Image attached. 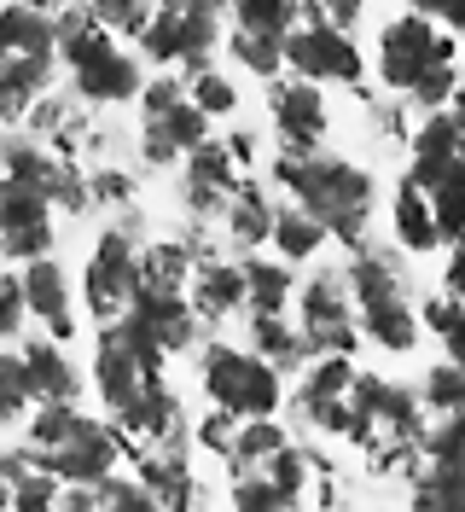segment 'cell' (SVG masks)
<instances>
[{"label":"cell","mask_w":465,"mask_h":512,"mask_svg":"<svg viewBox=\"0 0 465 512\" xmlns=\"http://www.w3.org/2000/svg\"><path fill=\"white\" fill-rule=\"evenodd\" d=\"M279 192H291L314 222L332 233V245L343 251H361L372 227V204H378V187H372V169H361L355 158H338V152H274L268 163Z\"/></svg>","instance_id":"cell-1"},{"label":"cell","mask_w":465,"mask_h":512,"mask_svg":"<svg viewBox=\"0 0 465 512\" xmlns=\"http://www.w3.org/2000/svg\"><path fill=\"white\" fill-rule=\"evenodd\" d=\"M59 18V64L70 76V94L82 105H128L146 88V59L128 53L123 35H111L93 18L88 0H70Z\"/></svg>","instance_id":"cell-2"},{"label":"cell","mask_w":465,"mask_h":512,"mask_svg":"<svg viewBox=\"0 0 465 512\" xmlns=\"http://www.w3.org/2000/svg\"><path fill=\"white\" fill-rule=\"evenodd\" d=\"M140 251H146V216H134V204L111 227L93 233L82 280H76V297H82V309H88L93 326L128 315L134 286H140Z\"/></svg>","instance_id":"cell-3"},{"label":"cell","mask_w":465,"mask_h":512,"mask_svg":"<svg viewBox=\"0 0 465 512\" xmlns=\"http://www.w3.org/2000/svg\"><path fill=\"white\" fill-rule=\"evenodd\" d=\"M163 361H169V355L157 350V338L146 326H134L128 315L93 326V373L88 379H93L99 408H105V414H123L146 384L163 379Z\"/></svg>","instance_id":"cell-4"},{"label":"cell","mask_w":465,"mask_h":512,"mask_svg":"<svg viewBox=\"0 0 465 512\" xmlns=\"http://www.w3.org/2000/svg\"><path fill=\"white\" fill-rule=\"evenodd\" d=\"M372 64H378V82L396 99H407L419 82H431L442 70L460 64V41L442 30L436 18H419V12H402L378 30V47H372Z\"/></svg>","instance_id":"cell-5"},{"label":"cell","mask_w":465,"mask_h":512,"mask_svg":"<svg viewBox=\"0 0 465 512\" xmlns=\"http://www.w3.org/2000/svg\"><path fill=\"white\" fill-rule=\"evenodd\" d=\"M204 396H210V408H227L233 419H268L285 408V373L250 344L245 350L210 344L204 350Z\"/></svg>","instance_id":"cell-6"},{"label":"cell","mask_w":465,"mask_h":512,"mask_svg":"<svg viewBox=\"0 0 465 512\" xmlns=\"http://www.w3.org/2000/svg\"><path fill=\"white\" fill-rule=\"evenodd\" d=\"M285 70L297 82H314V88H361L367 53H361V41L349 30L303 18L297 30L285 35Z\"/></svg>","instance_id":"cell-7"},{"label":"cell","mask_w":465,"mask_h":512,"mask_svg":"<svg viewBox=\"0 0 465 512\" xmlns=\"http://www.w3.org/2000/svg\"><path fill=\"white\" fill-rule=\"evenodd\" d=\"M291 303H297V332L309 355H355L361 326H355V297L343 274H309Z\"/></svg>","instance_id":"cell-8"},{"label":"cell","mask_w":465,"mask_h":512,"mask_svg":"<svg viewBox=\"0 0 465 512\" xmlns=\"http://www.w3.org/2000/svg\"><path fill=\"white\" fill-rule=\"evenodd\" d=\"M53 227H59V210L47 192L0 175V262L24 268L35 256H53V239H59Z\"/></svg>","instance_id":"cell-9"},{"label":"cell","mask_w":465,"mask_h":512,"mask_svg":"<svg viewBox=\"0 0 465 512\" xmlns=\"http://www.w3.org/2000/svg\"><path fill=\"white\" fill-rule=\"evenodd\" d=\"M268 123L279 134V152H326V134H332V105H326V88L314 82H297V76H274L268 82Z\"/></svg>","instance_id":"cell-10"},{"label":"cell","mask_w":465,"mask_h":512,"mask_svg":"<svg viewBox=\"0 0 465 512\" xmlns=\"http://www.w3.org/2000/svg\"><path fill=\"white\" fill-rule=\"evenodd\" d=\"M123 454H128L123 431H117L111 419H88L82 414V425H76L59 448L41 454V466H47L59 483H88L93 489V483H105L117 466H123Z\"/></svg>","instance_id":"cell-11"},{"label":"cell","mask_w":465,"mask_h":512,"mask_svg":"<svg viewBox=\"0 0 465 512\" xmlns=\"http://www.w3.org/2000/svg\"><path fill=\"white\" fill-rule=\"evenodd\" d=\"M128 320H134V326H146V332L157 338V350H163V355L192 350V344H198V326H204L186 291H175V286H152V280H140V286H134Z\"/></svg>","instance_id":"cell-12"},{"label":"cell","mask_w":465,"mask_h":512,"mask_svg":"<svg viewBox=\"0 0 465 512\" xmlns=\"http://www.w3.org/2000/svg\"><path fill=\"white\" fill-rule=\"evenodd\" d=\"M24 274V297H30V320L47 332V338H59V344H70L76 338V280L64 274L59 256H35V262H24L18 268Z\"/></svg>","instance_id":"cell-13"},{"label":"cell","mask_w":465,"mask_h":512,"mask_svg":"<svg viewBox=\"0 0 465 512\" xmlns=\"http://www.w3.org/2000/svg\"><path fill=\"white\" fill-rule=\"evenodd\" d=\"M0 59L59 64V18L47 6H35V0H6L0 6Z\"/></svg>","instance_id":"cell-14"},{"label":"cell","mask_w":465,"mask_h":512,"mask_svg":"<svg viewBox=\"0 0 465 512\" xmlns=\"http://www.w3.org/2000/svg\"><path fill=\"white\" fill-rule=\"evenodd\" d=\"M274 210H279V198L262 181H239V187L227 192V210H221V239L233 245V251H262L268 245V233H274Z\"/></svg>","instance_id":"cell-15"},{"label":"cell","mask_w":465,"mask_h":512,"mask_svg":"<svg viewBox=\"0 0 465 512\" xmlns=\"http://www.w3.org/2000/svg\"><path fill=\"white\" fill-rule=\"evenodd\" d=\"M407 175L425 187L431 198V216L442 245H460L465 239V152L460 158H442V163H407Z\"/></svg>","instance_id":"cell-16"},{"label":"cell","mask_w":465,"mask_h":512,"mask_svg":"<svg viewBox=\"0 0 465 512\" xmlns=\"http://www.w3.org/2000/svg\"><path fill=\"white\" fill-rule=\"evenodd\" d=\"M355 326H361L367 344H378V350H390V355H407L413 344H419V332H425L407 291H384V297L355 303Z\"/></svg>","instance_id":"cell-17"},{"label":"cell","mask_w":465,"mask_h":512,"mask_svg":"<svg viewBox=\"0 0 465 512\" xmlns=\"http://www.w3.org/2000/svg\"><path fill=\"white\" fill-rule=\"evenodd\" d=\"M186 297H192V309L198 320H233L245 309V262H233V256H210V262H198L192 268V280H186Z\"/></svg>","instance_id":"cell-18"},{"label":"cell","mask_w":465,"mask_h":512,"mask_svg":"<svg viewBox=\"0 0 465 512\" xmlns=\"http://www.w3.org/2000/svg\"><path fill=\"white\" fill-rule=\"evenodd\" d=\"M111 419H117V431H123V448H128V454H146V448L163 443V431H169V425H181L186 414H181V396H175L163 379H152V384H146V390H140V396L123 408V414H111Z\"/></svg>","instance_id":"cell-19"},{"label":"cell","mask_w":465,"mask_h":512,"mask_svg":"<svg viewBox=\"0 0 465 512\" xmlns=\"http://www.w3.org/2000/svg\"><path fill=\"white\" fill-rule=\"evenodd\" d=\"M18 355H24V367H30L35 402H76V396H82V373H76V361L64 355L59 338L30 332V338H18Z\"/></svg>","instance_id":"cell-20"},{"label":"cell","mask_w":465,"mask_h":512,"mask_svg":"<svg viewBox=\"0 0 465 512\" xmlns=\"http://www.w3.org/2000/svg\"><path fill=\"white\" fill-rule=\"evenodd\" d=\"M390 227H396V245L413 256H425L442 245V233H436V216H431V198H425V187L413 181V175H402V187H396V198H390Z\"/></svg>","instance_id":"cell-21"},{"label":"cell","mask_w":465,"mask_h":512,"mask_svg":"<svg viewBox=\"0 0 465 512\" xmlns=\"http://www.w3.org/2000/svg\"><path fill=\"white\" fill-rule=\"evenodd\" d=\"M291 297H297V274H291V262L250 251L245 256V309L250 315H285Z\"/></svg>","instance_id":"cell-22"},{"label":"cell","mask_w":465,"mask_h":512,"mask_svg":"<svg viewBox=\"0 0 465 512\" xmlns=\"http://www.w3.org/2000/svg\"><path fill=\"white\" fill-rule=\"evenodd\" d=\"M268 245H274L279 262H291V268H297V262H314V256L326 251V245H332V233H326V227L314 222L297 198H291V204H279V210H274V233H268Z\"/></svg>","instance_id":"cell-23"},{"label":"cell","mask_w":465,"mask_h":512,"mask_svg":"<svg viewBox=\"0 0 465 512\" xmlns=\"http://www.w3.org/2000/svg\"><path fill=\"white\" fill-rule=\"evenodd\" d=\"M250 350L268 355L279 373H303V367L314 361L309 344H303V332H297L285 315H250Z\"/></svg>","instance_id":"cell-24"},{"label":"cell","mask_w":465,"mask_h":512,"mask_svg":"<svg viewBox=\"0 0 465 512\" xmlns=\"http://www.w3.org/2000/svg\"><path fill=\"white\" fill-rule=\"evenodd\" d=\"M221 53L239 64L245 76H256V82H274L279 70H285V41H279V35H262V30H239V24H227Z\"/></svg>","instance_id":"cell-25"},{"label":"cell","mask_w":465,"mask_h":512,"mask_svg":"<svg viewBox=\"0 0 465 512\" xmlns=\"http://www.w3.org/2000/svg\"><path fill=\"white\" fill-rule=\"evenodd\" d=\"M216 6H221V18H227V24L279 35V41L297 30V18H303V0H216Z\"/></svg>","instance_id":"cell-26"},{"label":"cell","mask_w":465,"mask_h":512,"mask_svg":"<svg viewBox=\"0 0 465 512\" xmlns=\"http://www.w3.org/2000/svg\"><path fill=\"white\" fill-rule=\"evenodd\" d=\"M186 187H216V192H233L239 181H245V169H239V158H233V146L227 140H204V146H192L186 152Z\"/></svg>","instance_id":"cell-27"},{"label":"cell","mask_w":465,"mask_h":512,"mask_svg":"<svg viewBox=\"0 0 465 512\" xmlns=\"http://www.w3.org/2000/svg\"><path fill=\"white\" fill-rule=\"evenodd\" d=\"M35 408V390H30V367H24V355L18 344H0V437L12 431V425H24Z\"/></svg>","instance_id":"cell-28"},{"label":"cell","mask_w":465,"mask_h":512,"mask_svg":"<svg viewBox=\"0 0 465 512\" xmlns=\"http://www.w3.org/2000/svg\"><path fill=\"white\" fill-rule=\"evenodd\" d=\"M291 443V431H285V419L268 414V419H239V443H233V472H250V466H262V460H274L279 448Z\"/></svg>","instance_id":"cell-29"},{"label":"cell","mask_w":465,"mask_h":512,"mask_svg":"<svg viewBox=\"0 0 465 512\" xmlns=\"http://www.w3.org/2000/svg\"><path fill=\"white\" fill-rule=\"evenodd\" d=\"M186 99H192L210 123H221V117H233V111H239V82H233L227 70H216V64H204V70H192V76H186Z\"/></svg>","instance_id":"cell-30"},{"label":"cell","mask_w":465,"mask_h":512,"mask_svg":"<svg viewBox=\"0 0 465 512\" xmlns=\"http://www.w3.org/2000/svg\"><path fill=\"white\" fill-rule=\"evenodd\" d=\"M407 146H413V163L460 158V128H454V117H448V105H442V111H425L419 128L407 134Z\"/></svg>","instance_id":"cell-31"},{"label":"cell","mask_w":465,"mask_h":512,"mask_svg":"<svg viewBox=\"0 0 465 512\" xmlns=\"http://www.w3.org/2000/svg\"><path fill=\"white\" fill-rule=\"evenodd\" d=\"M419 408L425 414H460L465 408V367L460 361H436L419 379Z\"/></svg>","instance_id":"cell-32"},{"label":"cell","mask_w":465,"mask_h":512,"mask_svg":"<svg viewBox=\"0 0 465 512\" xmlns=\"http://www.w3.org/2000/svg\"><path fill=\"white\" fill-rule=\"evenodd\" d=\"M93 512H163V501L140 478H117L111 472L105 483H93Z\"/></svg>","instance_id":"cell-33"},{"label":"cell","mask_w":465,"mask_h":512,"mask_svg":"<svg viewBox=\"0 0 465 512\" xmlns=\"http://www.w3.org/2000/svg\"><path fill=\"white\" fill-rule=\"evenodd\" d=\"M297 501L291 495H279L274 478L262 472V466H250V472H233V512H291Z\"/></svg>","instance_id":"cell-34"},{"label":"cell","mask_w":465,"mask_h":512,"mask_svg":"<svg viewBox=\"0 0 465 512\" xmlns=\"http://www.w3.org/2000/svg\"><path fill=\"white\" fill-rule=\"evenodd\" d=\"M30 297H24V274L18 268H0V344H18L30 332Z\"/></svg>","instance_id":"cell-35"},{"label":"cell","mask_w":465,"mask_h":512,"mask_svg":"<svg viewBox=\"0 0 465 512\" xmlns=\"http://www.w3.org/2000/svg\"><path fill=\"white\" fill-rule=\"evenodd\" d=\"M314 466H320V460H314V454H303L297 443H285L274 460H262V472L274 478V489H279V495H291V501H303V489H309Z\"/></svg>","instance_id":"cell-36"},{"label":"cell","mask_w":465,"mask_h":512,"mask_svg":"<svg viewBox=\"0 0 465 512\" xmlns=\"http://www.w3.org/2000/svg\"><path fill=\"white\" fill-rule=\"evenodd\" d=\"M146 123L163 128V134L175 140V152H181V158L192 152V146H204V140H210V117H204L192 99H181V105H175V111H163V117H146Z\"/></svg>","instance_id":"cell-37"},{"label":"cell","mask_w":465,"mask_h":512,"mask_svg":"<svg viewBox=\"0 0 465 512\" xmlns=\"http://www.w3.org/2000/svg\"><path fill=\"white\" fill-rule=\"evenodd\" d=\"M59 495H64V483L47 466H35V472H24L12 483V507L6 512H59Z\"/></svg>","instance_id":"cell-38"},{"label":"cell","mask_w":465,"mask_h":512,"mask_svg":"<svg viewBox=\"0 0 465 512\" xmlns=\"http://www.w3.org/2000/svg\"><path fill=\"white\" fill-rule=\"evenodd\" d=\"M419 460H465V408L460 414H436V425H425Z\"/></svg>","instance_id":"cell-39"},{"label":"cell","mask_w":465,"mask_h":512,"mask_svg":"<svg viewBox=\"0 0 465 512\" xmlns=\"http://www.w3.org/2000/svg\"><path fill=\"white\" fill-rule=\"evenodd\" d=\"M186 99V76L181 70H157V76H146V88H140V123L146 117H163V111H175Z\"/></svg>","instance_id":"cell-40"},{"label":"cell","mask_w":465,"mask_h":512,"mask_svg":"<svg viewBox=\"0 0 465 512\" xmlns=\"http://www.w3.org/2000/svg\"><path fill=\"white\" fill-rule=\"evenodd\" d=\"M192 443L204 448V454H221V460H233V443H239V419L227 414V408H210V414L192 425Z\"/></svg>","instance_id":"cell-41"},{"label":"cell","mask_w":465,"mask_h":512,"mask_svg":"<svg viewBox=\"0 0 465 512\" xmlns=\"http://www.w3.org/2000/svg\"><path fill=\"white\" fill-rule=\"evenodd\" d=\"M88 192H93V204H111V210H128V204H134V181H128V169H93Z\"/></svg>","instance_id":"cell-42"},{"label":"cell","mask_w":465,"mask_h":512,"mask_svg":"<svg viewBox=\"0 0 465 512\" xmlns=\"http://www.w3.org/2000/svg\"><path fill=\"white\" fill-rule=\"evenodd\" d=\"M314 24H338V30H355L361 24V0H303Z\"/></svg>","instance_id":"cell-43"},{"label":"cell","mask_w":465,"mask_h":512,"mask_svg":"<svg viewBox=\"0 0 465 512\" xmlns=\"http://www.w3.org/2000/svg\"><path fill=\"white\" fill-rule=\"evenodd\" d=\"M465 315V303L460 297H448V291H436L431 303H425V309H419V326H425V332H436V338H442V332H448V326H454V320Z\"/></svg>","instance_id":"cell-44"},{"label":"cell","mask_w":465,"mask_h":512,"mask_svg":"<svg viewBox=\"0 0 465 512\" xmlns=\"http://www.w3.org/2000/svg\"><path fill=\"white\" fill-rule=\"evenodd\" d=\"M442 291H448V297H460V303H465V239H460V245H448V268H442Z\"/></svg>","instance_id":"cell-45"},{"label":"cell","mask_w":465,"mask_h":512,"mask_svg":"<svg viewBox=\"0 0 465 512\" xmlns=\"http://www.w3.org/2000/svg\"><path fill=\"white\" fill-rule=\"evenodd\" d=\"M227 146H233L239 169H250V163H256V134H250V128H233V134H227Z\"/></svg>","instance_id":"cell-46"},{"label":"cell","mask_w":465,"mask_h":512,"mask_svg":"<svg viewBox=\"0 0 465 512\" xmlns=\"http://www.w3.org/2000/svg\"><path fill=\"white\" fill-rule=\"evenodd\" d=\"M442 344H448V361H460V367H465V315L442 332Z\"/></svg>","instance_id":"cell-47"},{"label":"cell","mask_w":465,"mask_h":512,"mask_svg":"<svg viewBox=\"0 0 465 512\" xmlns=\"http://www.w3.org/2000/svg\"><path fill=\"white\" fill-rule=\"evenodd\" d=\"M436 24H442V30H448V35H460V30H465V0H448Z\"/></svg>","instance_id":"cell-48"},{"label":"cell","mask_w":465,"mask_h":512,"mask_svg":"<svg viewBox=\"0 0 465 512\" xmlns=\"http://www.w3.org/2000/svg\"><path fill=\"white\" fill-rule=\"evenodd\" d=\"M448 117H454V128H460V152H465V82L454 88V99H448Z\"/></svg>","instance_id":"cell-49"},{"label":"cell","mask_w":465,"mask_h":512,"mask_svg":"<svg viewBox=\"0 0 465 512\" xmlns=\"http://www.w3.org/2000/svg\"><path fill=\"white\" fill-rule=\"evenodd\" d=\"M442 6L448 0H407V12H419V18H442Z\"/></svg>","instance_id":"cell-50"},{"label":"cell","mask_w":465,"mask_h":512,"mask_svg":"<svg viewBox=\"0 0 465 512\" xmlns=\"http://www.w3.org/2000/svg\"><path fill=\"white\" fill-rule=\"evenodd\" d=\"M35 6H47V12H64V6H70V0H35Z\"/></svg>","instance_id":"cell-51"},{"label":"cell","mask_w":465,"mask_h":512,"mask_svg":"<svg viewBox=\"0 0 465 512\" xmlns=\"http://www.w3.org/2000/svg\"><path fill=\"white\" fill-rule=\"evenodd\" d=\"M152 6H181V0H152Z\"/></svg>","instance_id":"cell-52"},{"label":"cell","mask_w":465,"mask_h":512,"mask_svg":"<svg viewBox=\"0 0 465 512\" xmlns=\"http://www.w3.org/2000/svg\"><path fill=\"white\" fill-rule=\"evenodd\" d=\"M0 6H6V0H0Z\"/></svg>","instance_id":"cell-53"}]
</instances>
